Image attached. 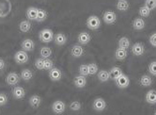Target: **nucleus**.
<instances>
[{
  "label": "nucleus",
  "instance_id": "f257e3e1",
  "mask_svg": "<svg viewBox=\"0 0 156 115\" xmlns=\"http://www.w3.org/2000/svg\"><path fill=\"white\" fill-rule=\"evenodd\" d=\"M86 26L90 30H97L101 28V19L96 15H91L87 19Z\"/></svg>",
  "mask_w": 156,
  "mask_h": 115
},
{
  "label": "nucleus",
  "instance_id": "f03ea898",
  "mask_svg": "<svg viewBox=\"0 0 156 115\" xmlns=\"http://www.w3.org/2000/svg\"><path fill=\"white\" fill-rule=\"evenodd\" d=\"M54 32L49 29V28H44L42 29L40 34H39V39L41 40V42L42 43H51L53 40H54Z\"/></svg>",
  "mask_w": 156,
  "mask_h": 115
},
{
  "label": "nucleus",
  "instance_id": "7ed1b4c3",
  "mask_svg": "<svg viewBox=\"0 0 156 115\" xmlns=\"http://www.w3.org/2000/svg\"><path fill=\"white\" fill-rule=\"evenodd\" d=\"M115 82H116V85L119 88H120V89H126L130 85V78L126 75L121 74L119 77H117L115 79Z\"/></svg>",
  "mask_w": 156,
  "mask_h": 115
},
{
  "label": "nucleus",
  "instance_id": "20e7f679",
  "mask_svg": "<svg viewBox=\"0 0 156 115\" xmlns=\"http://www.w3.org/2000/svg\"><path fill=\"white\" fill-rule=\"evenodd\" d=\"M28 55L27 54V51L20 50L17 51L14 55V61L18 64H25L28 61Z\"/></svg>",
  "mask_w": 156,
  "mask_h": 115
},
{
  "label": "nucleus",
  "instance_id": "39448f33",
  "mask_svg": "<svg viewBox=\"0 0 156 115\" xmlns=\"http://www.w3.org/2000/svg\"><path fill=\"white\" fill-rule=\"evenodd\" d=\"M103 20L107 25H113L117 21V15L112 10H106L103 14Z\"/></svg>",
  "mask_w": 156,
  "mask_h": 115
},
{
  "label": "nucleus",
  "instance_id": "423d86ee",
  "mask_svg": "<svg viewBox=\"0 0 156 115\" xmlns=\"http://www.w3.org/2000/svg\"><path fill=\"white\" fill-rule=\"evenodd\" d=\"M65 109H66L65 103L60 101V100H58V101L54 102L53 105H52V110L55 114H61V113H63L65 111Z\"/></svg>",
  "mask_w": 156,
  "mask_h": 115
},
{
  "label": "nucleus",
  "instance_id": "0eeeda50",
  "mask_svg": "<svg viewBox=\"0 0 156 115\" xmlns=\"http://www.w3.org/2000/svg\"><path fill=\"white\" fill-rule=\"evenodd\" d=\"M49 77L52 81H59L62 77V73L57 67H53L49 70Z\"/></svg>",
  "mask_w": 156,
  "mask_h": 115
},
{
  "label": "nucleus",
  "instance_id": "6e6552de",
  "mask_svg": "<svg viewBox=\"0 0 156 115\" xmlns=\"http://www.w3.org/2000/svg\"><path fill=\"white\" fill-rule=\"evenodd\" d=\"M93 109L96 110V111H103L105 108H106V102L105 101L104 98H96L94 101H93V105H92Z\"/></svg>",
  "mask_w": 156,
  "mask_h": 115
},
{
  "label": "nucleus",
  "instance_id": "1a4fd4ad",
  "mask_svg": "<svg viewBox=\"0 0 156 115\" xmlns=\"http://www.w3.org/2000/svg\"><path fill=\"white\" fill-rule=\"evenodd\" d=\"M20 77L16 73H9L6 77V83L9 86H14L19 83Z\"/></svg>",
  "mask_w": 156,
  "mask_h": 115
},
{
  "label": "nucleus",
  "instance_id": "9d476101",
  "mask_svg": "<svg viewBox=\"0 0 156 115\" xmlns=\"http://www.w3.org/2000/svg\"><path fill=\"white\" fill-rule=\"evenodd\" d=\"M77 41H78V43H79L80 44L86 45V44H87L88 43L91 41V36L87 32L83 31V32H80L79 34H78Z\"/></svg>",
  "mask_w": 156,
  "mask_h": 115
},
{
  "label": "nucleus",
  "instance_id": "9b49d317",
  "mask_svg": "<svg viewBox=\"0 0 156 115\" xmlns=\"http://www.w3.org/2000/svg\"><path fill=\"white\" fill-rule=\"evenodd\" d=\"M21 47L23 48V50H25L27 52H31L34 50L35 43L30 39H25L21 43Z\"/></svg>",
  "mask_w": 156,
  "mask_h": 115
},
{
  "label": "nucleus",
  "instance_id": "f8f14e48",
  "mask_svg": "<svg viewBox=\"0 0 156 115\" xmlns=\"http://www.w3.org/2000/svg\"><path fill=\"white\" fill-rule=\"evenodd\" d=\"M145 52V46L141 43H136L132 46V53L135 56H142Z\"/></svg>",
  "mask_w": 156,
  "mask_h": 115
},
{
  "label": "nucleus",
  "instance_id": "ddd939ff",
  "mask_svg": "<svg viewBox=\"0 0 156 115\" xmlns=\"http://www.w3.org/2000/svg\"><path fill=\"white\" fill-rule=\"evenodd\" d=\"M12 95L15 99H23L26 96V91L24 88L16 86L12 89Z\"/></svg>",
  "mask_w": 156,
  "mask_h": 115
},
{
  "label": "nucleus",
  "instance_id": "4468645a",
  "mask_svg": "<svg viewBox=\"0 0 156 115\" xmlns=\"http://www.w3.org/2000/svg\"><path fill=\"white\" fill-rule=\"evenodd\" d=\"M84 48L82 46V44H74L71 49V54L74 58H80L84 54Z\"/></svg>",
  "mask_w": 156,
  "mask_h": 115
},
{
  "label": "nucleus",
  "instance_id": "2eb2a0df",
  "mask_svg": "<svg viewBox=\"0 0 156 115\" xmlns=\"http://www.w3.org/2000/svg\"><path fill=\"white\" fill-rule=\"evenodd\" d=\"M73 84L77 88H79V89L84 88L87 85V78H86V76H82V75L75 76L74 79H73Z\"/></svg>",
  "mask_w": 156,
  "mask_h": 115
},
{
  "label": "nucleus",
  "instance_id": "dca6fc26",
  "mask_svg": "<svg viewBox=\"0 0 156 115\" xmlns=\"http://www.w3.org/2000/svg\"><path fill=\"white\" fill-rule=\"evenodd\" d=\"M132 26L133 28V29L136 30H141L145 28V26H146V24H145V21L142 19V18H136L133 19V23H132Z\"/></svg>",
  "mask_w": 156,
  "mask_h": 115
},
{
  "label": "nucleus",
  "instance_id": "f3484780",
  "mask_svg": "<svg viewBox=\"0 0 156 115\" xmlns=\"http://www.w3.org/2000/svg\"><path fill=\"white\" fill-rule=\"evenodd\" d=\"M54 41L58 45H64L67 43V37L64 33H57L54 36Z\"/></svg>",
  "mask_w": 156,
  "mask_h": 115
},
{
  "label": "nucleus",
  "instance_id": "a211bd4d",
  "mask_svg": "<svg viewBox=\"0 0 156 115\" xmlns=\"http://www.w3.org/2000/svg\"><path fill=\"white\" fill-rule=\"evenodd\" d=\"M38 9L35 7H29L27 10V17L30 21H36L37 13H38Z\"/></svg>",
  "mask_w": 156,
  "mask_h": 115
},
{
  "label": "nucleus",
  "instance_id": "6ab92c4d",
  "mask_svg": "<svg viewBox=\"0 0 156 115\" xmlns=\"http://www.w3.org/2000/svg\"><path fill=\"white\" fill-rule=\"evenodd\" d=\"M127 56H128V52L124 48L119 47V48H117V50L115 52V57H116V59L119 60V61H123V60H125L126 58H127Z\"/></svg>",
  "mask_w": 156,
  "mask_h": 115
},
{
  "label": "nucleus",
  "instance_id": "aec40b11",
  "mask_svg": "<svg viewBox=\"0 0 156 115\" xmlns=\"http://www.w3.org/2000/svg\"><path fill=\"white\" fill-rule=\"evenodd\" d=\"M41 98L39 95H35L29 98V105L34 109H38L41 106Z\"/></svg>",
  "mask_w": 156,
  "mask_h": 115
},
{
  "label": "nucleus",
  "instance_id": "412c9836",
  "mask_svg": "<svg viewBox=\"0 0 156 115\" xmlns=\"http://www.w3.org/2000/svg\"><path fill=\"white\" fill-rule=\"evenodd\" d=\"M32 28V25H31V23L30 21H27V20H25V21H22L20 23V25H19V29L21 32H23V33H27Z\"/></svg>",
  "mask_w": 156,
  "mask_h": 115
},
{
  "label": "nucleus",
  "instance_id": "4be33fe9",
  "mask_svg": "<svg viewBox=\"0 0 156 115\" xmlns=\"http://www.w3.org/2000/svg\"><path fill=\"white\" fill-rule=\"evenodd\" d=\"M146 101L151 105L156 104V91L151 90L146 95Z\"/></svg>",
  "mask_w": 156,
  "mask_h": 115
},
{
  "label": "nucleus",
  "instance_id": "5701e85b",
  "mask_svg": "<svg viewBox=\"0 0 156 115\" xmlns=\"http://www.w3.org/2000/svg\"><path fill=\"white\" fill-rule=\"evenodd\" d=\"M139 83L143 87H150L152 83V79L148 75H143L139 79Z\"/></svg>",
  "mask_w": 156,
  "mask_h": 115
},
{
  "label": "nucleus",
  "instance_id": "b1692460",
  "mask_svg": "<svg viewBox=\"0 0 156 115\" xmlns=\"http://www.w3.org/2000/svg\"><path fill=\"white\" fill-rule=\"evenodd\" d=\"M130 8V5L127 0H118L117 2V9L120 11H126Z\"/></svg>",
  "mask_w": 156,
  "mask_h": 115
},
{
  "label": "nucleus",
  "instance_id": "393cba45",
  "mask_svg": "<svg viewBox=\"0 0 156 115\" xmlns=\"http://www.w3.org/2000/svg\"><path fill=\"white\" fill-rule=\"evenodd\" d=\"M52 53H53L52 49L48 46H43L40 50V55H41V58H42V59H48V58H50L52 56Z\"/></svg>",
  "mask_w": 156,
  "mask_h": 115
},
{
  "label": "nucleus",
  "instance_id": "a878e982",
  "mask_svg": "<svg viewBox=\"0 0 156 115\" xmlns=\"http://www.w3.org/2000/svg\"><path fill=\"white\" fill-rule=\"evenodd\" d=\"M122 74V71H121V69L119 67H113V68H111L110 69V71H109V76H110V78H112V79H116L117 77H119L120 75Z\"/></svg>",
  "mask_w": 156,
  "mask_h": 115
},
{
  "label": "nucleus",
  "instance_id": "bb28decb",
  "mask_svg": "<svg viewBox=\"0 0 156 115\" xmlns=\"http://www.w3.org/2000/svg\"><path fill=\"white\" fill-rule=\"evenodd\" d=\"M48 17V13L46 10L39 9H38V13H37V17H36V21L37 22H43L45 21Z\"/></svg>",
  "mask_w": 156,
  "mask_h": 115
},
{
  "label": "nucleus",
  "instance_id": "cd10ccee",
  "mask_svg": "<svg viewBox=\"0 0 156 115\" xmlns=\"http://www.w3.org/2000/svg\"><path fill=\"white\" fill-rule=\"evenodd\" d=\"M98 78L100 81L102 82H106L110 79V76H109V72H107L106 70H101L98 72Z\"/></svg>",
  "mask_w": 156,
  "mask_h": 115
},
{
  "label": "nucleus",
  "instance_id": "c85d7f7f",
  "mask_svg": "<svg viewBox=\"0 0 156 115\" xmlns=\"http://www.w3.org/2000/svg\"><path fill=\"white\" fill-rule=\"evenodd\" d=\"M20 76L22 79L26 80V81H28V80H30L33 77V73L31 72V70H29V69H24V70L21 72Z\"/></svg>",
  "mask_w": 156,
  "mask_h": 115
},
{
  "label": "nucleus",
  "instance_id": "c756f323",
  "mask_svg": "<svg viewBox=\"0 0 156 115\" xmlns=\"http://www.w3.org/2000/svg\"><path fill=\"white\" fill-rule=\"evenodd\" d=\"M118 45H119V47H120V48L127 49L130 46V41H129V39L127 37H121L119 40Z\"/></svg>",
  "mask_w": 156,
  "mask_h": 115
},
{
  "label": "nucleus",
  "instance_id": "7c9ffc66",
  "mask_svg": "<svg viewBox=\"0 0 156 115\" xmlns=\"http://www.w3.org/2000/svg\"><path fill=\"white\" fill-rule=\"evenodd\" d=\"M151 9L147 7V6H142V7H140V9H139V10H138V13H139V15L141 16V17H148V16H150V14H151Z\"/></svg>",
  "mask_w": 156,
  "mask_h": 115
},
{
  "label": "nucleus",
  "instance_id": "2f4dec72",
  "mask_svg": "<svg viewBox=\"0 0 156 115\" xmlns=\"http://www.w3.org/2000/svg\"><path fill=\"white\" fill-rule=\"evenodd\" d=\"M87 67H88V75L90 76L95 75L99 71V67L96 63H90L87 64Z\"/></svg>",
  "mask_w": 156,
  "mask_h": 115
},
{
  "label": "nucleus",
  "instance_id": "473e14b6",
  "mask_svg": "<svg viewBox=\"0 0 156 115\" xmlns=\"http://www.w3.org/2000/svg\"><path fill=\"white\" fill-rule=\"evenodd\" d=\"M54 67V62L53 61H51L49 58L48 59H44V63H43V70H47L49 71L50 69H52Z\"/></svg>",
  "mask_w": 156,
  "mask_h": 115
},
{
  "label": "nucleus",
  "instance_id": "72a5a7b5",
  "mask_svg": "<svg viewBox=\"0 0 156 115\" xmlns=\"http://www.w3.org/2000/svg\"><path fill=\"white\" fill-rule=\"evenodd\" d=\"M70 109L73 111L80 110L81 109V103L79 101H73L70 104Z\"/></svg>",
  "mask_w": 156,
  "mask_h": 115
},
{
  "label": "nucleus",
  "instance_id": "f704fd0d",
  "mask_svg": "<svg viewBox=\"0 0 156 115\" xmlns=\"http://www.w3.org/2000/svg\"><path fill=\"white\" fill-rule=\"evenodd\" d=\"M79 73H80V75L85 76H88V67H87V64L80 65V67H79Z\"/></svg>",
  "mask_w": 156,
  "mask_h": 115
},
{
  "label": "nucleus",
  "instance_id": "c9c22d12",
  "mask_svg": "<svg viewBox=\"0 0 156 115\" xmlns=\"http://www.w3.org/2000/svg\"><path fill=\"white\" fill-rule=\"evenodd\" d=\"M145 6H147L151 10L156 8V0H145Z\"/></svg>",
  "mask_w": 156,
  "mask_h": 115
},
{
  "label": "nucleus",
  "instance_id": "e433bc0d",
  "mask_svg": "<svg viewBox=\"0 0 156 115\" xmlns=\"http://www.w3.org/2000/svg\"><path fill=\"white\" fill-rule=\"evenodd\" d=\"M148 69H149V72L153 75V76H156V61H152L149 64L148 66Z\"/></svg>",
  "mask_w": 156,
  "mask_h": 115
},
{
  "label": "nucleus",
  "instance_id": "4c0bfd02",
  "mask_svg": "<svg viewBox=\"0 0 156 115\" xmlns=\"http://www.w3.org/2000/svg\"><path fill=\"white\" fill-rule=\"evenodd\" d=\"M43 63H44V59L40 58V59H38L35 61V67L38 70H43Z\"/></svg>",
  "mask_w": 156,
  "mask_h": 115
},
{
  "label": "nucleus",
  "instance_id": "58836bf2",
  "mask_svg": "<svg viewBox=\"0 0 156 115\" xmlns=\"http://www.w3.org/2000/svg\"><path fill=\"white\" fill-rule=\"evenodd\" d=\"M8 103V96L5 94H0V106H5Z\"/></svg>",
  "mask_w": 156,
  "mask_h": 115
},
{
  "label": "nucleus",
  "instance_id": "ea45409f",
  "mask_svg": "<svg viewBox=\"0 0 156 115\" xmlns=\"http://www.w3.org/2000/svg\"><path fill=\"white\" fill-rule=\"evenodd\" d=\"M150 43H151V44L152 45V46L156 47V32L151 34V35L150 36Z\"/></svg>",
  "mask_w": 156,
  "mask_h": 115
},
{
  "label": "nucleus",
  "instance_id": "a19ab883",
  "mask_svg": "<svg viewBox=\"0 0 156 115\" xmlns=\"http://www.w3.org/2000/svg\"><path fill=\"white\" fill-rule=\"evenodd\" d=\"M4 68H5V61H4V60L0 59V71L3 70Z\"/></svg>",
  "mask_w": 156,
  "mask_h": 115
},
{
  "label": "nucleus",
  "instance_id": "79ce46f5",
  "mask_svg": "<svg viewBox=\"0 0 156 115\" xmlns=\"http://www.w3.org/2000/svg\"><path fill=\"white\" fill-rule=\"evenodd\" d=\"M2 16V13H1V11H0V17H1Z\"/></svg>",
  "mask_w": 156,
  "mask_h": 115
},
{
  "label": "nucleus",
  "instance_id": "37998d69",
  "mask_svg": "<svg viewBox=\"0 0 156 115\" xmlns=\"http://www.w3.org/2000/svg\"><path fill=\"white\" fill-rule=\"evenodd\" d=\"M154 113H155V114H156V111H155V112H154Z\"/></svg>",
  "mask_w": 156,
  "mask_h": 115
}]
</instances>
